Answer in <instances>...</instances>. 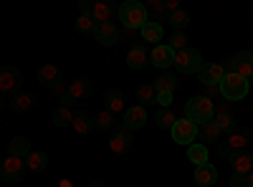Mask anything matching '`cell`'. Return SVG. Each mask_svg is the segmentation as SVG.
Returning a JSON list of instances; mask_svg holds the SVG:
<instances>
[{
    "instance_id": "32",
    "label": "cell",
    "mask_w": 253,
    "mask_h": 187,
    "mask_svg": "<svg viewBox=\"0 0 253 187\" xmlns=\"http://www.w3.org/2000/svg\"><path fill=\"white\" fill-rule=\"evenodd\" d=\"M175 121H177V116H175L172 109H160V112L155 114V124H157L160 129H172Z\"/></svg>"
},
{
    "instance_id": "29",
    "label": "cell",
    "mask_w": 253,
    "mask_h": 187,
    "mask_svg": "<svg viewBox=\"0 0 253 187\" xmlns=\"http://www.w3.org/2000/svg\"><path fill=\"white\" fill-rule=\"evenodd\" d=\"M137 101L139 107H150V104H157V91L152 84H142L137 86Z\"/></svg>"
},
{
    "instance_id": "38",
    "label": "cell",
    "mask_w": 253,
    "mask_h": 187,
    "mask_svg": "<svg viewBox=\"0 0 253 187\" xmlns=\"http://www.w3.org/2000/svg\"><path fill=\"white\" fill-rule=\"evenodd\" d=\"M172 94H157V104H160V107L162 109H172Z\"/></svg>"
},
{
    "instance_id": "18",
    "label": "cell",
    "mask_w": 253,
    "mask_h": 187,
    "mask_svg": "<svg viewBox=\"0 0 253 187\" xmlns=\"http://www.w3.org/2000/svg\"><path fill=\"white\" fill-rule=\"evenodd\" d=\"M91 91H94V81H91V78H86V76H79V78H74L71 84H69V94H71L76 101L86 99Z\"/></svg>"
},
{
    "instance_id": "41",
    "label": "cell",
    "mask_w": 253,
    "mask_h": 187,
    "mask_svg": "<svg viewBox=\"0 0 253 187\" xmlns=\"http://www.w3.org/2000/svg\"><path fill=\"white\" fill-rule=\"evenodd\" d=\"M58 101H61V107H63V109H71V107H74V104H76V99H74V96H71L69 91H66V94H63V96H61Z\"/></svg>"
},
{
    "instance_id": "24",
    "label": "cell",
    "mask_w": 253,
    "mask_h": 187,
    "mask_svg": "<svg viewBox=\"0 0 253 187\" xmlns=\"http://www.w3.org/2000/svg\"><path fill=\"white\" fill-rule=\"evenodd\" d=\"M104 101H107V112H112V114H122V112H126V101H124V94H122L119 89L107 91Z\"/></svg>"
},
{
    "instance_id": "47",
    "label": "cell",
    "mask_w": 253,
    "mask_h": 187,
    "mask_svg": "<svg viewBox=\"0 0 253 187\" xmlns=\"http://www.w3.org/2000/svg\"><path fill=\"white\" fill-rule=\"evenodd\" d=\"M89 187H107V185H104V182H101V180H94V182H91V185H89Z\"/></svg>"
},
{
    "instance_id": "40",
    "label": "cell",
    "mask_w": 253,
    "mask_h": 187,
    "mask_svg": "<svg viewBox=\"0 0 253 187\" xmlns=\"http://www.w3.org/2000/svg\"><path fill=\"white\" fill-rule=\"evenodd\" d=\"M230 187H248L246 175H236V172H233V177H230Z\"/></svg>"
},
{
    "instance_id": "12",
    "label": "cell",
    "mask_w": 253,
    "mask_h": 187,
    "mask_svg": "<svg viewBox=\"0 0 253 187\" xmlns=\"http://www.w3.org/2000/svg\"><path fill=\"white\" fill-rule=\"evenodd\" d=\"M251 139H253V132H251L248 127H236L233 132L228 134V142H225V144H228V150L236 154V152H246V147H248Z\"/></svg>"
},
{
    "instance_id": "37",
    "label": "cell",
    "mask_w": 253,
    "mask_h": 187,
    "mask_svg": "<svg viewBox=\"0 0 253 187\" xmlns=\"http://www.w3.org/2000/svg\"><path fill=\"white\" fill-rule=\"evenodd\" d=\"M144 8H150L157 18L167 15V13H165V3H162V0H147V5H144Z\"/></svg>"
},
{
    "instance_id": "10",
    "label": "cell",
    "mask_w": 253,
    "mask_h": 187,
    "mask_svg": "<svg viewBox=\"0 0 253 187\" xmlns=\"http://www.w3.org/2000/svg\"><path fill=\"white\" fill-rule=\"evenodd\" d=\"M150 64L152 66H157V69H162V71H167L172 64H175V51L167 46V43H160V46H155L152 51H150Z\"/></svg>"
},
{
    "instance_id": "21",
    "label": "cell",
    "mask_w": 253,
    "mask_h": 187,
    "mask_svg": "<svg viewBox=\"0 0 253 187\" xmlns=\"http://www.w3.org/2000/svg\"><path fill=\"white\" fill-rule=\"evenodd\" d=\"M58 81H61L58 66H53V64H46V66H41V69H38V84H41V86L53 89V86L58 84Z\"/></svg>"
},
{
    "instance_id": "35",
    "label": "cell",
    "mask_w": 253,
    "mask_h": 187,
    "mask_svg": "<svg viewBox=\"0 0 253 187\" xmlns=\"http://www.w3.org/2000/svg\"><path fill=\"white\" fill-rule=\"evenodd\" d=\"M76 31L84 33V36H94V31H96V20H94L91 15H79V18H76Z\"/></svg>"
},
{
    "instance_id": "46",
    "label": "cell",
    "mask_w": 253,
    "mask_h": 187,
    "mask_svg": "<svg viewBox=\"0 0 253 187\" xmlns=\"http://www.w3.org/2000/svg\"><path fill=\"white\" fill-rule=\"evenodd\" d=\"M58 187H74V182H71V180H61Z\"/></svg>"
},
{
    "instance_id": "30",
    "label": "cell",
    "mask_w": 253,
    "mask_h": 187,
    "mask_svg": "<svg viewBox=\"0 0 253 187\" xmlns=\"http://www.w3.org/2000/svg\"><path fill=\"white\" fill-rule=\"evenodd\" d=\"M220 134H223V132L218 129L215 119L200 127V137H203V142H208V144H218V142H220Z\"/></svg>"
},
{
    "instance_id": "26",
    "label": "cell",
    "mask_w": 253,
    "mask_h": 187,
    "mask_svg": "<svg viewBox=\"0 0 253 187\" xmlns=\"http://www.w3.org/2000/svg\"><path fill=\"white\" fill-rule=\"evenodd\" d=\"M71 127H74L76 134H89V132L94 129V116H91L89 112H76Z\"/></svg>"
},
{
    "instance_id": "15",
    "label": "cell",
    "mask_w": 253,
    "mask_h": 187,
    "mask_svg": "<svg viewBox=\"0 0 253 187\" xmlns=\"http://www.w3.org/2000/svg\"><path fill=\"white\" fill-rule=\"evenodd\" d=\"M126 64H129L132 69H147V64H150V51H147V43H134L129 48V53H126Z\"/></svg>"
},
{
    "instance_id": "17",
    "label": "cell",
    "mask_w": 253,
    "mask_h": 187,
    "mask_svg": "<svg viewBox=\"0 0 253 187\" xmlns=\"http://www.w3.org/2000/svg\"><path fill=\"white\" fill-rule=\"evenodd\" d=\"M155 91L157 94H175V89L180 86V78L175 76V74H170V71H162L157 78H155Z\"/></svg>"
},
{
    "instance_id": "27",
    "label": "cell",
    "mask_w": 253,
    "mask_h": 187,
    "mask_svg": "<svg viewBox=\"0 0 253 187\" xmlns=\"http://www.w3.org/2000/svg\"><path fill=\"white\" fill-rule=\"evenodd\" d=\"M46 167H48V154L41 152V150H33L26 159V170L28 172H43Z\"/></svg>"
},
{
    "instance_id": "28",
    "label": "cell",
    "mask_w": 253,
    "mask_h": 187,
    "mask_svg": "<svg viewBox=\"0 0 253 187\" xmlns=\"http://www.w3.org/2000/svg\"><path fill=\"white\" fill-rule=\"evenodd\" d=\"M187 157H190V162H193L195 167L208 164V147H205V144H200V142H193L187 147Z\"/></svg>"
},
{
    "instance_id": "23",
    "label": "cell",
    "mask_w": 253,
    "mask_h": 187,
    "mask_svg": "<svg viewBox=\"0 0 253 187\" xmlns=\"http://www.w3.org/2000/svg\"><path fill=\"white\" fill-rule=\"evenodd\" d=\"M230 164H233L236 175H248L253 170V154L251 152H236L233 157H230Z\"/></svg>"
},
{
    "instance_id": "11",
    "label": "cell",
    "mask_w": 253,
    "mask_h": 187,
    "mask_svg": "<svg viewBox=\"0 0 253 187\" xmlns=\"http://www.w3.org/2000/svg\"><path fill=\"white\" fill-rule=\"evenodd\" d=\"M225 78V69L223 64H203L200 71H198V81L203 86H210V84H220Z\"/></svg>"
},
{
    "instance_id": "44",
    "label": "cell",
    "mask_w": 253,
    "mask_h": 187,
    "mask_svg": "<svg viewBox=\"0 0 253 187\" xmlns=\"http://www.w3.org/2000/svg\"><path fill=\"white\" fill-rule=\"evenodd\" d=\"M51 91H53V94H56V96L61 99V96H63V94H66L69 89H66V84H63V81H58V84H56V86H53Z\"/></svg>"
},
{
    "instance_id": "34",
    "label": "cell",
    "mask_w": 253,
    "mask_h": 187,
    "mask_svg": "<svg viewBox=\"0 0 253 187\" xmlns=\"http://www.w3.org/2000/svg\"><path fill=\"white\" fill-rule=\"evenodd\" d=\"M167 23H170L172 28H177V31H182L187 23H190V13L187 10H175V13H170V15H167Z\"/></svg>"
},
{
    "instance_id": "25",
    "label": "cell",
    "mask_w": 253,
    "mask_h": 187,
    "mask_svg": "<svg viewBox=\"0 0 253 187\" xmlns=\"http://www.w3.org/2000/svg\"><path fill=\"white\" fill-rule=\"evenodd\" d=\"M33 101H36V96H33L31 91H18V94L10 99V109H13L15 114H23V112H28V109L33 107Z\"/></svg>"
},
{
    "instance_id": "19",
    "label": "cell",
    "mask_w": 253,
    "mask_h": 187,
    "mask_svg": "<svg viewBox=\"0 0 253 187\" xmlns=\"http://www.w3.org/2000/svg\"><path fill=\"white\" fill-rule=\"evenodd\" d=\"M139 33H142V38H144L150 46H160V40H162V36H165L160 20H147V23L142 26V31H139Z\"/></svg>"
},
{
    "instance_id": "22",
    "label": "cell",
    "mask_w": 253,
    "mask_h": 187,
    "mask_svg": "<svg viewBox=\"0 0 253 187\" xmlns=\"http://www.w3.org/2000/svg\"><path fill=\"white\" fill-rule=\"evenodd\" d=\"M33 150H31V142L26 139V137H13L10 139V144H8V154L10 157H18V159H28V154H31Z\"/></svg>"
},
{
    "instance_id": "33",
    "label": "cell",
    "mask_w": 253,
    "mask_h": 187,
    "mask_svg": "<svg viewBox=\"0 0 253 187\" xmlns=\"http://www.w3.org/2000/svg\"><path fill=\"white\" fill-rule=\"evenodd\" d=\"M53 124H56V127H71V121H74V112L71 109H63V107H58L56 112H53Z\"/></svg>"
},
{
    "instance_id": "5",
    "label": "cell",
    "mask_w": 253,
    "mask_h": 187,
    "mask_svg": "<svg viewBox=\"0 0 253 187\" xmlns=\"http://www.w3.org/2000/svg\"><path fill=\"white\" fill-rule=\"evenodd\" d=\"M180 74H198L200 71V66H203V56H200V51L198 48H185V51H180V53H175V64H172Z\"/></svg>"
},
{
    "instance_id": "8",
    "label": "cell",
    "mask_w": 253,
    "mask_h": 187,
    "mask_svg": "<svg viewBox=\"0 0 253 187\" xmlns=\"http://www.w3.org/2000/svg\"><path fill=\"white\" fill-rule=\"evenodd\" d=\"M132 142H134L132 132L126 129L124 124H119V127H114L112 134H109V150L114 154H126V152L132 150Z\"/></svg>"
},
{
    "instance_id": "1",
    "label": "cell",
    "mask_w": 253,
    "mask_h": 187,
    "mask_svg": "<svg viewBox=\"0 0 253 187\" xmlns=\"http://www.w3.org/2000/svg\"><path fill=\"white\" fill-rule=\"evenodd\" d=\"M117 15L122 20L124 31H142V26L147 23V8L139 0H126V3H122Z\"/></svg>"
},
{
    "instance_id": "20",
    "label": "cell",
    "mask_w": 253,
    "mask_h": 187,
    "mask_svg": "<svg viewBox=\"0 0 253 187\" xmlns=\"http://www.w3.org/2000/svg\"><path fill=\"white\" fill-rule=\"evenodd\" d=\"M195 182L200 187H213L218 182V170L213 167V164H200V167H195Z\"/></svg>"
},
{
    "instance_id": "3",
    "label": "cell",
    "mask_w": 253,
    "mask_h": 187,
    "mask_svg": "<svg viewBox=\"0 0 253 187\" xmlns=\"http://www.w3.org/2000/svg\"><path fill=\"white\" fill-rule=\"evenodd\" d=\"M218 86H220V96L223 99H228V101H243L248 96L251 81H246L238 74H225V78L220 81Z\"/></svg>"
},
{
    "instance_id": "14",
    "label": "cell",
    "mask_w": 253,
    "mask_h": 187,
    "mask_svg": "<svg viewBox=\"0 0 253 187\" xmlns=\"http://www.w3.org/2000/svg\"><path fill=\"white\" fill-rule=\"evenodd\" d=\"M119 8L114 3H109V0H99V3H91V18L96 20V26L99 23H112V18Z\"/></svg>"
},
{
    "instance_id": "43",
    "label": "cell",
    "mask_w": 253,
    "mask_h": 187,
    "mask_svg": "<svg viewBox=\"0 0 253 187\" xmlns=\"http://www.w3.org/2000/svg\"><path fill=\"white\" fill-rule=\"evenodd\" d=\"M205 91H208L205 96H208L210 101H213L215 96H220V86H218V84H210V86H205Z\"/></svg>"
},
{
    "instance_id": "4",
    "label": "cell",
    "mask_w": 253,
    "mask_h": 187,
    "mask_svg": "<svg viewBox=\"0 0 253 187\" xmlns=\"http://www.w3.org/2000/svg\"><path fill=\"white\" fill-rule=\"evenodd\" d=\"M223 69H225V74H238L246 81H251L253 78V53L251 51H238L233 58H225Z\"/></svg>"
},
{
    "instance_id": "48",
    "label": "cell",
    "mask_w": 253,
    "mask_h": 187,
    "mask_svg": "<svg viewBox=\"0 0 253 187\" xmlns=\"http://www.w3.org/2000/svg\"><path fill=\"white\" fill-rule=\"evenodd\" d=\"M246 180H248V187H253V170H251V172L246 175Z\"/></svg>"
},
{
    "instance_id": "42",
    "label": "cell",
    "mask_w": 253,
    "mask_h": 187,
    "mask_svg": "<svg viewBox=\"0 0 253 187\" xmlns=\"http://www.w3.org/2000/svg\"><path fill=\"white\" fill-rule=\"evenodd\" d=\"M175 10H180V0H165V13L170 15Z\"/></svg>"
},
{
    "instance_id": "45",
    "label": "cell",
    "mask_w": 253,
    "mask_h": 187,
    "mask_svg": "<svg viewBox=\"0 0 253 187\" xmlns=\"http://www.w3.org/2000/svg\"><path fill=\"white\" fill-rule=\"evenodd\" d=\"M79 13H81V15H91V3L81 0V3H79Z\"/></svg>"
},
{
    "instance_id": "39",
    "label": "cell",
    "mask_w": 253,
    "mask_h": 187,
    "mask_svg": "<svg viewBox=\"0 0 253 187\" xmlns=\"http://www.w3.org/2000/svg\"><path fill=\"white\" fill-rule=\"evenodd\" d=\"M215 154H218L220 159H230V157H233V152L228 150V144H225V142H218V147H215Z\"/></svg>"
},
{
    "instance_id": "2",
    "label": "cell",
    "mask_w": 253,
    "mask_h": 187,
    "mask_svg": "<svg viewBox=\"0 0 253 187\" xmlns=\"http://www.w3.org/2000/svg\"><path fill=\"white\" fill-rule=\"evenodd\" d=\"M213 116H215V101H210L208 96H193L185 104V119H190L198 127L213 121Z\"/></svg>"
},
{
    "instance_id": "50",
    "label": "cell",
    "mask_w": 253,
    "mask_h": 187,
    "mask_svg": "<svg viewBox=\"0 0 253 187\" xmlns=\"http://www.w3.org/2000/svg\"><path fill=\"white\" fill-rule=\"evenodd\" d=\"M139 187H150V185H139Z\"/></svg>"
},
{
    "instance_id": "36",
    "label": "cell",
    "mask_w": 253,
    "mask_h": 187,
    "mask_svg": "<svg viewBox=\"0 0 253 187\" xmlns=\"http://www.w3.org/2000/svg\"><path fill=\"white\" fill-rule=\"evenodd\" d=\"M167 46H170L175 53L185 51V48H187V33H182V31H175V33L170 36V40H167Z\"/></svg>"
},
{
    "instance_id": "13",
    "label": "cell",
    "mask_w": 253,
    "mask_h": 187,
    "mask_svg": "<svg viewBox=\"0 0 253 187\" xmlns=\"http://www.w3.org/2000/svg\"><path fill=\"white\" fill-rule=\"evenodd\" d=\"M122 124H124V127L129 129V132L142 129L144 124H147V109L139 107V104H137V107H129V109L124 112V121H122Z\"/></svg>"
},
{
    "instance_id": "6",
    "label": "cell",
    "mask_w": 253,
    "mask_h": 187,
    "mask_svg": "<svg viewBox=\"0 0 253 187\" xmlns=\"http://www.w3.org/2000/svg\"><path fill=\"white\" fill-rule=\"evenodd\" d=\"M26 177V159H18V157H5V162H0V180L15 185Z\"/></svg>"
},
{
    "instance_id": "9",
    "label": "cell",
    "mask_w": 253,
    "mask_h": 187,
    "mask_svg": "<svg viewBox=\"0 0 253 187\" xmlns=\"http://www.w3.org/2000/svg\"><path fill=\"white\" fill-rule=\"evenodd\" d=\"M172 132V142H177V144H193L195 142V137L200 134V127L198 124H193L190 119H177L175 121V127L170 129Z\"/></svg>"
},
{
    "instance_id": "49",
    "label": "cell",
    "mask_w": 253,
    "mask_h": 187,
    "mask_svg": "<svg viewBox=\"0 0 253 187\" xmlns=\"http://www.w3.org/2000/svg\"><path fill=\"white\" fill-rule=\"evenodd\" d=\"M251 89H253V78H251Z\"/></svg>"
},
{
    "instance_id": "16",
    "label": "cell",
    "mask_w": 253,
    "mask_h": 187,
    "mask_svg": "<svg viewBox=\"0 0 253 187\" xmlns=\"http://www.w3.org/2000/svg\"><path fill=\"white\" fill-rule=\"evenodd\" d=\"M94 38L99 40L101 46H114L119 40V28L114 23H99L94 31Z\"/></svg>"
},
{
    "instance_id": "7",
    "label": "cell",
    "mask_w": 253,
    "mask_h": 187,
    "mask_svg": "<svg viewBox=\"0 0 253 187\" xmlns=\"http://www.w3.org/2000/svg\"><path fill=\"white\" fill-rule=\"evenodd\" d=\"M20 84H23V76L15 66H0V96L18 94Z\"/></svg>"
},
{
    "instance_id": "31",
    "label": "cell",
    "mask_w": 253,
    "mask_h": 187,
    "mask_svg": "<svg viewBox=\"0 0 253 187\" xmlns=\"http://www.w3.org/2000/svg\"><path fill=\"white\" fill-rule=\"evenodd\" d=\"M94 129H99V132H112L114 129V114L112 112H99L96 116H94Z\"/></svg>"
}]
</instances>
